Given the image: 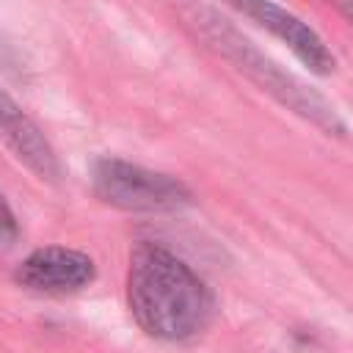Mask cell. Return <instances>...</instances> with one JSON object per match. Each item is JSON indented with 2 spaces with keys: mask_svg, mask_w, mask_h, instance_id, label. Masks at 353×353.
Masks as SVG:
<instances>
[{
  "mask_svg": "<svg viewBox=\"0 0 353 353\" xmlns=\"http://www.w3.org/2000/svg\"><path fill=\"white\" fill-rule=\"evenodd\" d=\"M0 138L11 149V154L41 182L61 179V160L41 132V127L22 110V105L3 88L0 83Z\"/></svg>",
  "mask_w": 353,
  "mask_h": 353,
  "instance_id": "obj_6",
  "label": "cell"
},
{
  "mask_svg": "<svg viewBox=\"0 0 353 353\" xmlns=\"http://www.w3.org/2000/svg\"><path fill=\"white\" fill-rule=\"evenodd\" d=\"M182 22L232 69H237L243 77H248L259 91L273 97L281 108L295 113L298 119L317 127L323 135L345 138L347 124L339 116V110L312 85H306L301 77L287 72L281 63H276L268 52H262L248 36H243L226 17H221L215 8L199 3V0H174Z\"/></svg>",
  "mask_w": 353,
  "mask_h": 353,
  "instance_id": "obj_2",
  "label": "cell"
},
{
  "mask_svg": "<svg viewBox=\"0 0 353 353\" xmlns=\"http://www.w3.org/2000/svg\"><path fill=\"white\" fill-rule=\"evenodd\" d=\"M17 240H19V221H17V212L11 210L6 193L0 190V251L14 248Z\"/></svg>",
  "mask_w": 353,
  "mask_h": 353,
  "instance_id": "obj_7",
  "label": "cell"
},
{
  "mask_svg": "<svg viewBox=\"0 0 353 353\" xmlns=\"http://www.w3.org/2000/svg\"><path fill=\"white\" fill-rule=\"evenodd\" d=\"M223 3L237 14H243L245 19H251L254 25H259L262 30H268L281 44H287V50L309 72L320 77L336 72V55L331 52L325 39L290 8L279 6L276 0H223Z\"/></svg>",
  "mask_w": 353,
  "mask_h": 353,
  "instance_id": "obj_4",
  "label": "cell"
},
{
  "mask_svg": "<svg viewBox=\"0 0 353 353\" xmlns=\"http://www.w3.org/2000/svg\"><path fill=\"white\" fill-rule=\"evenodd\" d=\"M339 17H345L350 25H353V0H325Z\"/></svg>",
  "mask_w": 353,
  "mask_h": 353,
  "instance_id": "obj_9",
  "label": "cell"
},
{
  "mask_svg": "<svg viewBox=\"0 0 353 353\" xmlns=\"http://www.w3.org/2000/svg\"><path fill=\"white\" fill-rule=\"evenodd\" d=\"M0 69L14 77V80H25V66H22V58L17 55L14 44L0 33Z\"/></svg>",
  "mask_w": 353,
  "mask_h": 353,
  "instance_id": "obj_8",
  "label": "cell"
},
{
  "mask_svg": "<svg viewBox=\"0 0 353 353\" xmlns=\"http://www.w3.org/2000/svg\"><path fill=\"white\" fill-rule=\"evenodd\" d=\"M97 265L85 251L66 245H44L30 251L14 270V281L39 295H72L91 287Z\"/></svg>",
  "mask_w": 353,
  "mask_h": 353,
  "instance_id": "obj_5",
  "label": "cell"
},
{
  "mask_svg": "<svg viewBox=\"0 0 353 353\" xmlns=\"http://www.w3.org/2000/svg\"><path fill=\"white\" fill-rule=\"evenodd\" d=\"M91 190L102 204L124 212H179L193 204V190L179 176L121 157L91 163Z\"/></svg>",
  "mask_w": 353,
  "mask_h": 353,
  "instance_id": "obj_3",
  "label": "cell"
},
{
  "mask_svg": "<svg viewBox=\"0 0 353 353\" xmlns=\"http://www.w3.org/2000/svg\"><path fill=\"white\" fill-rule=\"evenodd\" d=\"M127 309L146 336L188 342L212 323L215 295L179 254L138 240L127 262Z\"/></svg>",
  "mask_w": 353,
  "mask_h": 353,
  "instance_id": "obj_1",
  "label": "cell"
}]
</instances>
